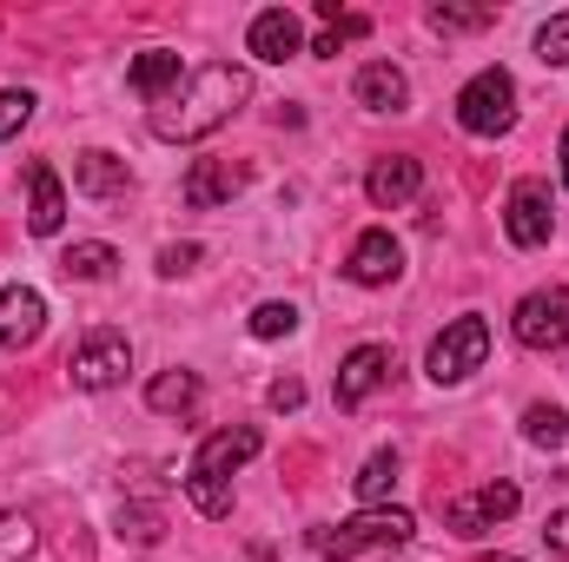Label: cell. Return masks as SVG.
Masks as SVG:
<instances>
[{
    "label": "cell",
    "instance_id": "11",
    "mask_svg": "<svg viewBox=\"0 0 569 562\" xmlns=\"http://www.w3.org/2000/svg\"><path fill=\"white\" fill-rule=\"evenodd\" d=\"M239 192H246V165H232V159H192V172H186V185H179V199H186L192 212L232 205Z\"/></svg>",
    "mask_w": 569,
    "mask_h": 562
},
{
    "label": "cell",
    "instance_id": "15",
    "mask_svg": "<svg viewBox=\"0 0 569 562\" xmlns=\"http://www.w3.org/2000/svg\"><path fill=\"white\" fill-rule=\"evenodd\" d=\"M73 185H80L87 199H100V205H113V199H127V185H133V172H127V159H113V152H100V145H87V152L73 159Z\"/></svg>",
    "mask_w": 569,
    "mask_h": 562
},
{
    "label": "cell",
    "instance_id": "9",
    "mask_svg": "<svg viewBox=\"0 0 569 562\" xmlns=\"http://www.w3.org/2000/svg\"><path fill=\"white\" fill-rule=\"evenodd\" d=\"M259 450H266V436H259V430H246V423H239V430H212V436L192 450V470H186V476L232 483V470H239V463H252Z\"/></svg>",
    "mask_w": 569,
    "mask_h": 562
},
{
    "label": "cell",
    "instance_id": "29",
    "mask_svg": "<svg viewBox=\"0 0 569 562\" xmlns=\"http://www.w3.org/2000/svg\"><path fill=\"white\" fill-rule=\"evenodd\" d=\"M192 265H199V245H166V252H159V272H166V279H179V272H192Z\"/></svg>",
    "mask_w": 569,
    "mask_h": 562
},
{
    "label": "cell",
    "instance_id": "14",
    "mask_svg": "<svg viewBox=\"0 0 569 562\" xmlns=\"http://www.w3.org/2000/svg\"><path fill=\"white\" fill-rule=\"evenodd\" d=\"M345 272H351V284H391L398 272H405V245H398V239L378 225V232H365V239L351 245Z\"/></svg>",
    "mask_w": 569,
    "mask_h": 562
},
{
    "label": "cell",
    "instance_id": "33",
    "mask_svg": "<svg viewBox=\"0 0 569 562\" xmlns=\"http://www.w3.org/2000/svg\"><path fill=\"white\" fill-rule=\"evenodd\" d=\"M563 185H569V133H563Z\"/></svg>",
    "mask_w": 569,
    "mask_h": 562
},
{
    "label": "cell",
    "instance_id": "6",
    "mask_svg": "<svg viewBox=\"0 0 569 562\" xmlns=\"http://www.w3.org/2000/svg\"><path fill=\"white\" fill-rule=\"evenodd\" d=\"M483 358H490V324H483V318H457V324H443V338L430 344L425 371L437 384H463V378L483 371Z\"/></svg>",
    "mask_w": 569,
    "mask_h": 562
},
{
    "label": "cell",
    "instance_id": "31",
    "mask_svg": "<svg viewBox=\"0 0 569 562\" xmlns=\"http://www.w3.org/2000/svg\"><path fill=\"white\" fill-rule=\"evenodd\" d=\"M298 404H305V384L298 378H279L272 384V411H298Z\"/></svg>",
    "mask_w": 569,
    "mask_h": 562
},
{
    "label": "cell",
    "instance_id": "10",
    "mask_svg": "<svg viewBox=\"0 0 569 562\" xmlns=\"http://www.w3.org/2000/svg\"><path fill=\"white\" fill-rule=\"evenodd\" d=\"M425 192V165L411 159V152H385L371 172H365V199L378 205V212H398V205H411Z\"/></svg>",
    "mask_w": 569,
    "mask_h": 562
},
{
    "label": "cell",
    "instance_id": "18",
    "mask_svg": "<svg viewBox=\"0 0 569 562\" xmlns=\"http://www.w3.org/2000/svg\"><path fill=\"white\" fill-rule=\"evenodd\" d=\"M27 185H33V205H27V232L53 239V232L67 225V192H60V172L33 159V165H27Z\"/></svg>",
    "mask_w": 569,
    "mask_h": 562
},
{
    "label": "cell",
    "instance_id": "2",
    "mask_svg": "<svg viewBox=\"0 0 569 562\" xmlns=\"http://www.w3.org/2000/svg\"><path fill=\"white\" fill-rule=\"evenodd\" d=\"M411 536H418L411 510H358L351 523H325L305 543H311V556H325V562H351V556H365V550H405Z\"/></svg>",
    "mask_w": 569,
    "mask_h": 562
},
{
    "label": "cell",
    "instance_id": "21",
    "mask_svg": "<svg viewBox=\"0 0 569 562\" xmlns=\"http://www.w3.org/2000/svg\"><path fill=\"white\" fill-rule=\"evenodd\" d=\"M146 404H152V411H166V418H172V411L186 418V411L199 404V378H192V371H159V378L146 384Z\"/></svg>",
    "mask_w": 569,
    "mask_h": 562
},
{
    "label": "cell",
    "instance_id": "5",
    "mask_svg": "<svg viewBox=\"0 0 569 562\" xmlns=\"http://www.w3.org/2000/svg\"><path fill=\"white\" fill-rule=\"evenodd\" d=\"M517 510H523V490L497 476V483H483V490H470V496H450V503H443V530L463 536V543H477V536H490L497 523H510Z\"/></svg>",
    "mask_w": 569,
    "mask_h": 562
},
{
    "label": "cell",
    "instance_id": "24",
    "mask_svg": "<svg viewBox=\"0 0 569 562\" xmlns=\"http://www.w3.org/2000/svg\"><path fill=\"white\" fill-rule=\"evenodd\" d=\"M523 436H530L537 450H557V443L569 436V418L557 411V404H530V411H523Z\"/></svg>",
    "mask_w": 569,
    "mask_h": 562
},
{
    "label": "cell",
    "instance_id": "13",
    "mask_svg": "<svg viewBox=\"0 0 569 562\" xmlns=\"http://www.w3.org/2000/svg\"><path fill=\"white\" fill-rule=\"evenodd\" d=\"M385 378H391V351H385V344H358V351L338 364V404H345V411H358Z\"/></svg>",
    "mask_w": 569,
    "mask_h": 562
},
{
    "label": "cell",
    "instance_id": "20",
    "mask_svg": "<svg viewBox=\"0 0 569 562\" xmlns=\"http://www.w3.org/2000/svg\"><path fill=\"white\" fill-rule=\"evenodd\" d=\"M127 80H133V93H146V100H166V93L186 80V67H179V53L152 47V53H140V60H133V73H127Z\"/></svg>",
    "mask_w": 569,
    "mask_h": 562
},
{
    "label": "cell",
    "instance_id": "32",
    "mask_svg": "<svg viewBox=\"0 0 569 562\" xmlns=\"http://www.w3.org/2000/svg\"><path fill=\"white\" fill-rule=\"evenodd\" d=\"M338 47H345V33H338V27H325V33L311 40V53H338Z\"/></svg>",
    "mask_w": 569,
    "mask_h": 562
},
{
    "label": "cell",
    "instance_id": "1",
    "mask_svg": "<svg viewBox=\"0 0 569 562\" xmlns=\"http://www.w3.org/2000/svg\"><path fill=\"white\" fill-rule=\"evenodd\" d=\"M246 100H252V73L232 67V60H212V67L186 73L166 100H152V140H172V145L206 140V133H219Z\"/></svg>",
    "mask_w": 569,
    "mask_h": 562
},
{
    "label": "cell",
    "instance_id": "3",
    "mask_svg": "<svg viewBox=\"0 0 569 562\" xmlns=\"http://www.w3.org/2000/svg\"><path fill=\"white\" fill-rule=\"evenodd\" d=\"M457 127L477 140H503L517 127V80L503 67H483L463 93H457Z\"/></svg>",
    "mask_w": 569,
    "mask_h": 562
},
{
    "label": "cell",
    "instance_id": "30",
    "mask_svg": "<svg viewBox=\"0 0 569 562\" xmlns=\"http://www.w3.org/2000/svg\"><path fill=\"white\" fill-rule=\"evenodd\" d=\"M543 543H550V556H569V510H550V523H543Z\"/></svg>",
    "mask_w": 569,
    "mask_h": 562
},
{
    "label": "cell",
    "instance_id": "25",
    "mask_svg": "<svg viewBox=\"0 0 569 562\" xmlns=\"http://www.w3.org/2000/svg\"><path fill=\"white\" fill-rule=\"evenodd\" d=\"M291 331H298V304L266 298V304L252 311V338H266V344H272V338H291Z\"/></svg>",
    "mask_w": 569,
    "mask_h": 562
},
{
    "label": "cell",
    "instance_id": "27",
    "mask_svg": "<svg viewBox=\"0 0 569 562\" xmlns=\"http://www.w3.org/2000/svg\"><path fill=\"white\" fill-rule=\"evenodd\" d=\"M33 107H40V100H33L27 87H7V93H0V145H7L20 127H27V120H33Z\"/></svg>",
    "mask_w": 569,
    "mask_h": 562
},
{
    "label": "cell",
    "instance_id": "17",
    "mask_svg": "<svg viewBox=\"0 0 569 562\" xmlns=\"http://www.w3.org/2000/svg\"><path fill=\"white\" fill-rule=\"evenodd\" d=\"M358 107H365V113H405V107H411V80H405V67H391V60L358 67Z\"/></svg>",
    "mask_w": 569,
    "mask_h": 562
},
{
    "label": "cell",
    "instance_id": "16",
    "mask_svg": "<svg viewBox=\"0 0 569 562\" xmlns=\"http://www.w3.org/2000/svg\"><path fill=\"white\" fill-rule=\"evenodd\" d=\"M246 47L259 53V60H291V53H305V27H298V13L291 7H266L259 20H252V33H246Z\"/></svg>",
    "mask_w": 569,
    "mask_h": 562
},
{
    "label": "cell",
    "instance_id": "34",
    "mask_svg": "<svg viewBox=\"0 0 569 562\" xmlns=\"http://www.w3.org/2000/svg\"><path fill=\"white\" fill-rule=\"evenodd\" d=\"M497 562H517V556H497Z\"/></svg>",
    "mask_w": 569,
    "mask_h": 562
},
{
    "label": "cell",
    "instance_id": "4",
    "mask_svg": "<svg viewBox=\"0 0 569 562\" xmlns=\"http://www.w3.org/2000/svg\"><path fill=\"white\" fill-rule=\"evenodd\" d=\"M510 338H517L523 351H563L569 344V284H543V291L517 298Z\"/></svg>",
    "mask_w": 569,
    "mask_h": 562
},
{
    "label": "cell",
    "instance_id": "28",
    "mask_svg": "<svg viewBox=\"0 0 569 562\" xmlns=\"http://www.w3.org/2000/svg\"><path fill=\"white\" fill-rule=\"evenodd\" d=\"M537 53H543V67H569V13H550L537 27Z\"/></svg>",
    "mask_w": 569,
    "mask_h": 562
},
{
    "label": "cell",
    "instance_id": "22",
    "mask_svg": "<svg viewBox=\"0 0 569 562\" xmlns=\"http://www.w3.org/2000/svg\"><path fill=\"white\" fill-rule=\"evenodd\" d=\"M391 483H398V450H378V456L358 470V503H365V510H385Z\"/></svg>",
    "mask_w": 569,
    "mask_h": 562
},
{
    "label": "cell",
    "instance_id": "19",
    "mask_svg": "<svg viewBox=\"0 0 569 562\" xmlns=\"http://www.w3.org/2000/svg\"><path fill=\"white\" fill-rule=\"evenodd\" d=\"M113 265H120V252H113V245H100V239H87V245H67V252H60V279H67V284H100V279H113Z\"/></svg>",
    "mask_w": 569,
    "mask_h": 562
},
{
    "label": "cell",
    "instance_id": "7",
    "mask_svg": "<svg viewBox=\"0 0 569 562\" xmlns=\"http://www.w3.org/2000/svg\"><path fill=\"white\" fill-rule=\"evenodd\" d=\"M127 371H133V344H127V331H93V338L67 358L73 391H113V384H127Z\"/></svg>",
    "mask_w": 569,
    "mask_h": 562
},
{
    "label": "cell",
    "instance_id": "26",
    "mask_svg": "<svg viewBox=\"0 0 569 562\" xmlns=\"http://www.w3.org/2000/svg\"><path fill=\"white\" fill-rule=\"evenodd\" d=\"M425 20L437 33H477V27H490L497 13H490V7H430Z\"/></svg>",
    "mask_w": 569,
    "mask_h": 562
},
{
    "label": "cell",
    "instance_id": "23",
    "mask_svg": "<svg viewBox=\"0 0 569 562\" xmlns=\"http://www.w3.org/2000/svg\"><path fill=\"white\" fill-rule=\"evenodd\" d=\"M33 543H40L33 516H27V510H0V562H27Z\"/></svg>",
    "mask_w": 569,
    "mask_h": 562
},
{
    "label": "cell",
    "instance_id": "8",
    "mask_svg": "<svg viewBox=\"0 0 569 562\" xmlns=\"http://www.w3.org/2000/svg\"><path fill=\"white\" fill-rule=\"evenodd\" d=\"M503 232H510V245H523V252L550 245L557 205H550V185H543V179H517V185H510V199H503Z\"/></svg>",
    "mask_w": 569,
    "mask_h": 562
},
{
    "label": "cell",
    "instance_id": "12",
    "mask_svg": "<svg viewBox=\"0 0 569 562\" xmlns=\"http://www.w3.org/2000/svg\"><path fill=\"white\" fill-rule=\"evenodd\" d=\"M40 324H47V298H40L33 284H7V291H0V351L33 344Z\"/></svg>",
    "mask_w": 569,
    "mask_h": 562
}]
</instances>
